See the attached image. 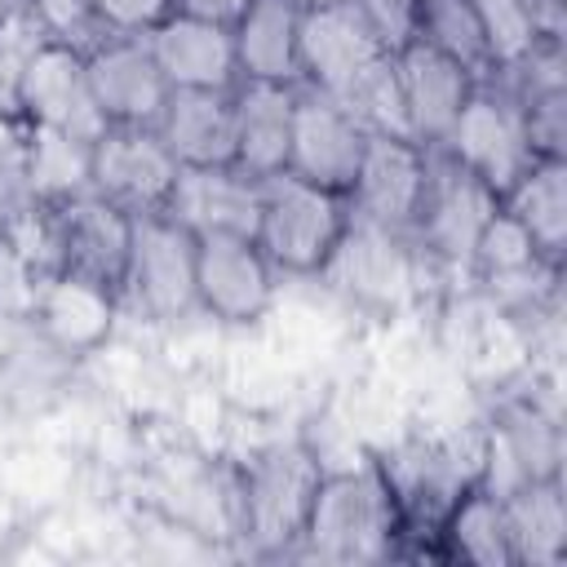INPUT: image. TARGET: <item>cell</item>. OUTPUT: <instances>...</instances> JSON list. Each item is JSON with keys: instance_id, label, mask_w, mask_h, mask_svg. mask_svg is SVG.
<instances>
[{"instance_id": "obj_17", "label": "cell", "mask_w": 567, "mask_h": 567, "mask_svg": "<svg viewBox=\"0 0 567 567\" xmlns=\"http://www.w3.org/2000/svg\"><path fill=\"white\" fill-rule=\"evenodd\" d=\"M297 53H301V84H310L328 97H341L372 62L390 58L377 44V35L368 31V22L354 13V4L301 13Z\"/></svg>"}, {"instance_id": "obj_9", "label": "cell", "mask_w": 567, "mask_h": 567, "mask_svg": "<svg viewBox=\"0 0 567 567\" xmlns=\"http://www.w3.org/2000/svg\"><path fill=\"white\" fill-rule=\"evenodd\" d=\"M177 159L155 128L106 124V133L89 146V190L128 217L164 213L168 190L177 182Z\"/></svg>"}, {"instance_id": "obj_6", "label": "cell", "mask_w": 567, "mask_h": 567, "mask_svg": "<svg viewBox=\"0 0 567 567\" xmlns=\"http://www.w3.org/2000/svg\"><path fill=\"white\" fill-rule=\"evenodd\" d=\"M443 151L470 168L496 199L540 159L532 151V137H527V124H523V111L518 102L496 84V80H478L470 102L461 106Z\"/></svg>"}, {"instance_id": "obj_10", "label": "cell", "mask_w": 567, "mask_h": 567, "mask_svg": "<svg viewBox=\"0 0 567 567\" xmlns=\"http://www.w3.org/2000/svg\"><path fill=\"white\" fill-rule=\"evenodd\" d=\"M279 270L266 261L252 235H199L195 239V301L217 323L248 328L275 306Z\"/></svg>"}, {"instance_id": "obj_20", "label": "cell", "mask_w": 567, "mask_h": 567, "mask_svg": "<svg viewBox=\"0 0 567 567\" xmlns=\"http://www.w3.org/2000/svg\"><path fill=\"white\" fill-rule=\"evenodd\" d=\"M115 315L120 297L75 275H49L31 306V319L62 354H93L111 337Z\"/></svg>"}, {"instance_id": "obj_1", "label": "cell", "mask_w": 567, "mask_h": 567, "mask_svg": "<svg viewBox=\"0 0 567 567\" xmlns=\"http://www.w3.org/2000/svg\"><path fill=\"white\" fill-rule=\"evenodd\" d=\"M399 549H403V509L381 461L323 470L292 558L354 567V563L399 558Z\"/></svg>"}, {"instance_id": "obj_34", "label": "cell", "mask_w": 567, "mask_h": 567, "mask_svg": "<svg viewBox=\"0 0 567 567\" xmlns=\"http://www.w3.org/2000/svg\"><path fill=\"white\" fill-rule=\"evenodd\" d=\"M248 4H252V0H173L177 13L204 18V22H217V27H235Z\"/></svg>"}, {"instance_id": "obj_13", "label": "cell", "mask_w": 567, "mask_h": 567, "mask_svg": "<svg viewBox=\"0 0 567 567\" xmlns=\"http://www.w3.org/2000/svg\"><path fill=\"white\" fill-rule=\"evenodd\" d=\"M84 66L106 124H133V128L159 124L173 84L164 80L146 35H106L93 53H84Z\"/></svg>"}, {"instance_id": "obj_25", "label": "cell", "mask_w": 567, "mask_h": 567, "mask_svg": "<svg viewBox=\"0 0 567 567\" xmlns=\"http://www.w3.org/2000/svg\"><path fill=\"white\" fill-rule=\"evenodd\" d=\"M501 213H509L540 257L563 266L567 252V159H536L505 195Z\"/></svg>"}, {"instance_id": "obj_18", "label": "cell", "mask_w": 567, "mask_h": 567, "mask_svg": "<svg viewBox=\"0 0 567 567\" xmlns=\"http://www.w3.org/2000/svg\"><path fill=\"white\" fill-rule=\"evenodd\" d=\"M146 44L173 89H235L239 84L230 27L173 9L164 22L146 31Z\"/></svg>"}, {"instance_id": "obj_16", "label": "cell", "mask_w": 567, "mask_h": 567, "mask_svg": "<svg viewBox=\"0 0 567 567\" xmlns=\"http://www.w3.org/2000/svg\"><path fill=\"white\" fill-rule=\"evenodd\" d=\"M261 208V177H248L235 164L177 168L164 217L199 235H252Z\"/></svg>"}, {"instance_id": "obj_21", "label": "cell", "mask_w": 567, "mask_h": 567, "mask_svg": "<svg viewBox=\"0 0 567 567\" xmlns=\"http://www.w3.org/2000/svg\"><path fill=\"white\" fill-rule=\"evenodd\" d=\"M297 84L239 80L235 84V168L248 177H270L288 168Z\"/></svg>"}, {"instance_id": "obj_31", "label": "cell", "mask_w": 567, "mask_h": 567, "mask_svg": "<svg viewBox=\"0 0 567 567\" xmlns=\"http://www.w3.org/2000/svg\"><path fill=\"white\" fill-rule=\"evenodd\" d=\"M470 9L478 13V22H483V31H487V44H492L496 66L523 58V53L536 44L532 22H527V13H523V0H470Z\"/></svg>"}, {"instance_id": "obj_36", "label": "cell", "mask_w": 567, "mask_h": 567, "mask_svg": "<svg viewBox=\"0 0 567 567\" xmlns=\"http://www.w3.org/2000/svg\"><path fill=\"white\" fill-rule=\"evenodd\" d=\"M301 13H315V9H337V4H350V0H292Z\"/></svg>"}, {"instance_id": "obj_26", "label": "cell", "mask_w": 567, "mask_h": 567, "mask_svg": "<svg viewBox=\"0 0 567 567\" xmlns=\"http://www.w3.org/2000/svg\"><path fill=\"white\" fill-rule=\"evenodd\" d=\"M492 461H505L509 465V478L501 483L514 487V483H527V478H558V425L549 412H540L536 403H505L501 408V421L492 425V447H487Z\"/></svg>"}, {"instance_id": "obj_23", "label": "cell", "mask_w": 567, "mask_h": 567, "mask_svg": "<svg viewBox=\"0 0 567 567\" xmlns=\"http://www.w3.org/2000/svg\"><path fill=\"white\" fill-rule=\"evenodd\" d=\"M434 540H439V558H461L474 567H518L505 523V501L483 478L452 501V509L439 518Z\"/></svg>"}, {"instance_id": "obj_35", "label": "cell", "mask_w": 567, "mask_h": 567, "mask_svg": "<svg viewBox=\"0 0 567 567\" xmlns=\"http://www.w3.org/2000/svg\"><path fill=\"white\" fill-rule=\"evenodd\" d=\"M22 9H27V0H0V31H4Z\"/></svg>"}, {"instance_id": "obj_11", "label": "cell", "mask_w": 567, "mask_h": 567, "mask_svg": "<svg viewBox=\"0 0 567 567\" xmlns=\"http://www.w3.org/2000/svg\"><path fill=\"white\" fill-rule=\"evenodd\" d=\"M425 177H430V146L394 133H368L363 159L346 190L350 213L359 221L408 235L425 195Z\"/></svg>"}, {"instance_id": "obj_32", "label": "cell", "mask_w": 567, "mask_h": 567, "mask_svg": "<svg viewBox=\"0 0 567 567\" xmlns=\"http://www.w3.org/2000/svg\"><path fill=\"white\" fill-rule=\"evenodd\" d=\"M354 13L368 22V31L377 35V44L385 53H399L416 40L421 27V0H350Z\"/></svg>"}, {"instance_id": "obj_28", "label": "cell", "mask_w": 567, "mask_h": 567, "mask_svg": "<svg viewBox=\"0 0 567 567\" xmlns=\"http://www.w3.org/2000/svg\"><path fill=\"white\" fill-rule=\"evenodd\" d=\"M27 182L35 204H53L89 190V146L53 128L27 124Z\"/></svg>"}, {"instance_id": "obj_3", "label": "cell", "mask_w": 567, "mask_h": 567, "mask_svg": "<svg viewBox=\"0 0 567 567\" xmlns=\"http://www.w3.org/2000/svg\"><path fill=\"white\" fill-rule=\"evenodd\" d=\"M319 478H323V461L297 439L270 443V447H261L257 456L244 461V470H239V518H244V536L252 540L257 554L292 558Z\"/></svg>"}, {"instance_id": "obj_27", "label": "cell", "mask_w": 567, "mask_h": 567, "mask_svg": "<svg viewBox=\"0 0 567 567\" xmlns=\"http://www.w3.org/2000/svg\"><path fill=\"white\" fill-rule=\"evenodd\" d=\"M416 40L439 49L443 58L461 62L474 80H487L496 71L487 31L478 22V13L470 9V0H421V27Z\"/></svg>"}, {"instance_id": "obj_24", "label": "cell", "mask_w": 567, "mask_h": 567, "mask_svg": "<svg viewBox=\"0 0 567 567\" xmlns=\"http://www.w3.org/2000/svg\"><path fill=\"white\" fill-rule=\"evenodd\" d=\"M518 567H558L567 554V505L558 478H527L501 492Z\"/></svg>"}, {"instance_id": "obj_29", "label": "cell", "mask_w": 567, "mask_h": 567, "mask_svg": "<svg viewBox=\"0 0 567 567\" xmlns=\"http://www.w3.org/2000/svg\"><path fill=\"white\" fill-rule=\"evenodd\" d=\"M368 133H394V137H412L408 133V115H403V93H399V75H394V53L372 62L341 97H337Z\"/></svg>"}, {"instance_id": "obj_19", "label": "cell", "mask_w": 567, "mask_h": 567, "mask_svg": "<svg viewBox=\"0 0 567 567\" xmlns=\"http://www.w3.org/2000/svg\"><path fill=\"white\" fill-rule=\"evenodd\" d=\"M155 133L182 168L235 164V89H173Z\"/></svg>"}, {"instance_id": "obj_8", "label": "cell", "mask_w": 567, "mask_h": 567, "mask_svg": "<svg viewBox=\"0 0 567 567\" xmlns=\"http://www.w3.org/2000/svg\"><path fill=\"white\" fill-rule=\"evenodd\" d=\"M18 120L93 146L106 133V115L93 97L84 53L44 40L18 71Z\"/></svg>"}, {"instance_id": "obj_7", "label": "cell", "mask_w": 567, "mask_h": 567, "mask_svg": "<svg viewBox=\"0 0 567 567\" xmlns=\"http://www.w3.org/2000/svg\"><path fill=\"white\" fill-rule=\"evenodd\" d=\"M120 306L155 323H177L199 310L195 301V235L164 213L133 217V248Z\"/></svg>"}, {"instance_id": "obj_4", "label": "cell", "mask_w": 567, "mask_h": 567, "mask_svg": "<svg viewBox=\"0 0 567 567\" xmlns=\"http://www.w3.org/2000/svg\"><path fill=\"white\" fill-rule=\"evenodd\" d=\"M496 208L501 199L470 168H461L443 146H430V177H425V195H421L408 239L416 257L470 275L474 244L496 217Z\"/></svg>"}, {"instance_id": "obj_2", "label": "cell", "mask_w": 567, "mask_h": 567, "mask_svg": "<svg viewBox=\"0 0 567 567\" xmlns=\"http://www.w3.org/2000/svg\"><path fill=\"white\" fill-rule=\"evenodd\" d=\"M350 217L354 213L341 190L315 186L284 168V173L261 177V208H257L252 239L279 275L319 279V270L337 252Z\"/></svg>"}, {"instance_id": "obj_5", "label": "cell", "mask_w": 567, "mask_h": 567, "mask_svg": "<svg viewBox=\"0 0 567 567\" xmlns=\"http://www.w3.org/2000/svg\"><path fill=\"white\" fill-rule=\"evenodd\" d=\"M49 244H53V275L89 279L106 292H124L128 248H133V217L106 204L93 190L66 195L44 204Z\"/></svg>"}, {"instance_id": "obj_22", "label": "cell", "mask_w": 567, "mask_h": 567, "mask_svg": "<svg viewBox=\"0 0 567 567\" xmlns=\"http://www.w3.org/2000/svg\"><path fill=\"white\" fill-rule=\"evenodd\" d=\"M239 80L266 84H301V9L292 0H252L244 18L230 27Z\"/></svg>"}, {"instance_id": "obj_12", "label": "cell", "mask_w": 567, "mask_h": 567, "mask_svg": "<svg viewBox=\"0 0 567 567\" xmlns=\"http://www.w3.org/2000/svg\"><path fill=\"white\" fill-rule=\"evenodd\" d=\"M368 128L328 93L297 84L292 97V137H288V173L328 186V190H350L354 168L363 159Z\"/></svg>"}, {"instance_id": "obj_33", "label": "cell", "mask_w": 567, "mask_h": 567, "mask_svg": "<svg viewBox=\"0 0 567 567\" xmlns=\"http://www.w3.org/2000/svg\"><path fill=\"white\" fill-rule=\"evenodd\" d=\"M93 4L111 35H146L155 22L173 13V0H93Z\"/></svg>"}, {"instance_id": "obj_14", "label": "cell", "mask_w": 567, "mask_h": 567, "mask_svg": "<svg viewBox=\"0 0 567 567\" xmlns=\"http://www.w3.org/2000/svg\"><path fill=\"white\" fill-rule=\"evenodd\" d=\"M319 279H328L332 288H341L346 297H354L363 306H394L416 279V248L408 235H394L385 226L350 217V226H346L337 252L328 257V266L319 270Z\"/></svg>"}, {"instance_id": "obj_30", "label": "cell", "mask_w": 567, "mask_h": 567, "mask_svg": "<svg viewBox=\"0 0 567 567\" xmlns=\"http://www.w3.org/2000/svg\"><path fill=\"white\" fill-rule=\"evenodd\" d=\"M31 18L40 22L49 44H66L75 53H93L111 31L97 18L93 0H27Z\"/></svg>"}, {"instance_id": "obj_15", "label": "cell", "mask_w": 567, "mask_h": 567, "mask_svg": "<svg viewBox=\"0 0 567 567\" xmlns=\"http://www.w3.org/2000/svg\"><path fill=\"white\" fill-rule=\"evenodd\" d=\"M394 75H399V93H403V115H408V133L421 146H443L461 106L474 93V75L443 58L439 49L412 40L408 49L394 53Z\"/></svg>"}]
</instances>
